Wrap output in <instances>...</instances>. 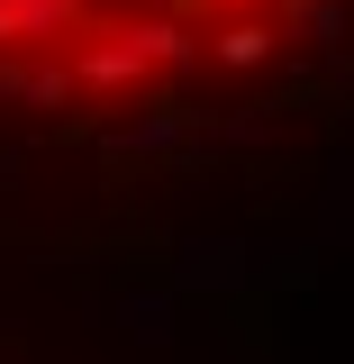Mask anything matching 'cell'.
I'll return each mask as SVG.
<instances>
[{"instance_id": "cell-1", "label": "cell", "mask_w": 354, "mask_h": 364, "mask_svg": "<svg viewBox=\"0 0 354 364\" xmlns=\"http://www.w3.org/2000/svg\"><path fill=\"white\" fill-rule=\"evenodd\" d=\"M354 100V0H0V128L182 182Z\"/></svg>"}]
</instances>
